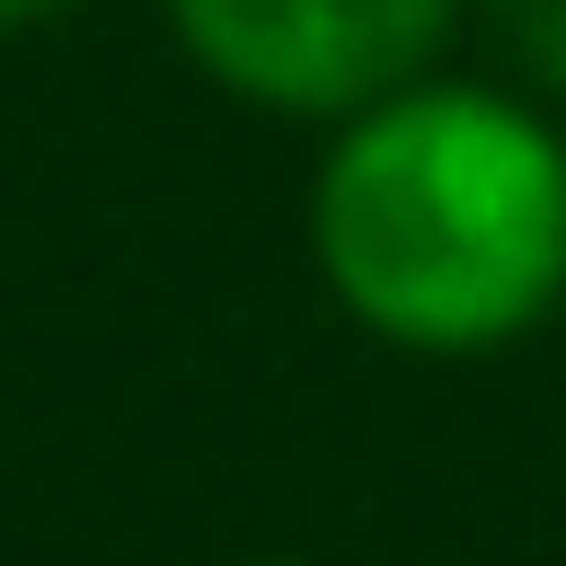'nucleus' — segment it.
I'll return each mask as SVG.
<instances>
[{"mask_svg":"<svg viewBox=\"0 0 566 566\" xmlns=\"http://www.w3.org/2000/svg\"><path fill=\"white\" fill-rule=\"evenodd\" d=\"M313 266L405 358H485L566 301V127L485 82H405L336 116Z\"/></svg>","mask_w":566,"mask_h":566,"instance_id":"obj_1","label":"nucleus"},{"mask_svg":"<svg viewBox=\"0 0 566 566\" xmlns=\"http://www.w3.org/2000/svg\"><path fill=\"white\" fill-rule=\"evenodd\" d=\"M186 59L266 116H358L428 82L462 0H163Z\"/></svg>","mask_w":566,"mask_h":566,"instance_id":"obj_2","label":"nucleus"},{"mask_svg":"<svg viewBox=\"0 0 566 566\" xmlns=\"http://www.w3.org/2000/svg\"><path fill=\"white\" fill-rule=\"evenodd\" d=\"M497 35L532 93H566V0H497Z\"/></svg>","mask_w":566,"mask_h":566,"instance_id":"obj_3","label":"nucleus"},{"mask_svg":"<svg viewBox=\"0 0 566 566\" xmlns=\"http://www.w3.org/2000/svg\"><path fill=\"white\" fill-rule=\"evenodd\" d=\"M70 0H0V35H23V23H59Z\"/></svg>","mask_w":566,"mask_h":566,"instance_id":"obj_4","label":"nucleus"},{"mask_svg":"<svg viewBox=\"0 0 566 566\" xmlns=\"http://www.w3.org/2000/svg\"><path fill=\"white\" fill-rule=\"evenodd\" d=\"M243 566H301V555H243Z\"/></svg>","mask_w":566,"mask_h":566,"instance_id":"obj_5","label":"nucleus"}]
</instances>
